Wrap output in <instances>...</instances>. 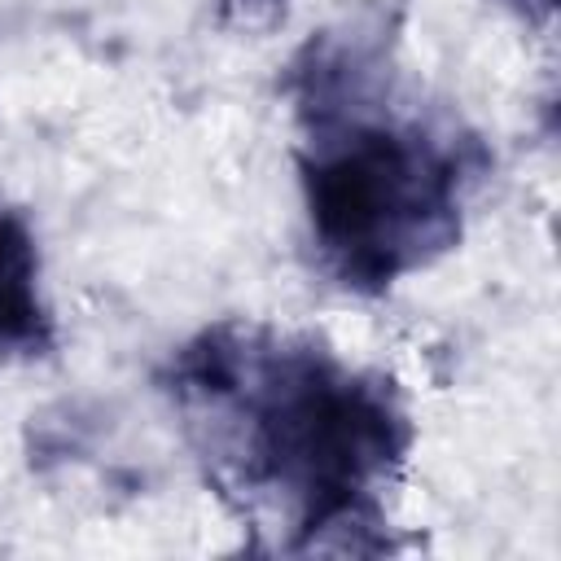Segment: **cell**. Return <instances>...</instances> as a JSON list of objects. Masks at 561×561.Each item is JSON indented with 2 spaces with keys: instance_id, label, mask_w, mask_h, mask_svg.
Returning <instances> with one entry per match:
<instances>
[{
  "instance_id": "2",
  "label": "cell",
  "mask_w": 561,
  "mask_h": 561,
  "mask_svg": "<svg viewBox=\"0 0 561 561\" xmlns=\"http://www.w3.org/2000/svg\"><path fill=\"white\" fill-rule=\"evenodd\" d=\"M456 158L416 127L316 114L302 188L346 285H390L456 232Z\"/></svg>"
},
{
  "instance_id": "3",
  "label": "cell",
  "mask_w": 561,
  "mask_h": 561,
  "mask_svg": "<svg viewBox=\"0 0 561 561\" xmlns=\"http://www.w3.org/2000/svg\"><path fill=\"white\" fill-rule=\"evenodd\" d=\"M48 311L39 302V254L18 215H0V346H44Z\"/></svg>"
},
{
  "instance_id": "1",
  "label": "cell",
  "mask_w": 561,
  "mask_h": 561,
  "mask_svg": "<svg viewBox=\"0 0 561 561\" xmlns=\"http://www.w3.org/2000/svg\"><path fill=\"white\" fill-rule=\"evenodd\" d=\"M175 394L241 486L285 495L311 548L324 530L373 522V491L403 451L390 394L316 351L219 329L175 359Z\"/></svg>"
},
{
  "instance_id": "4",
  "label": "cell",
  "mask_w": 561,
  "mask_h": 561,
  "mask_svg": "<svg viewBox=\"0 0 561 561\" xmlns=\"http://www.w3.org/2000/svg\"><path fill=\"white\" fill-rule=\"evenodd\" d=\"M513 4H522L526 13H539V18H543V13L552 9V0H513Z\"/></svg>"
}]
</instances>
